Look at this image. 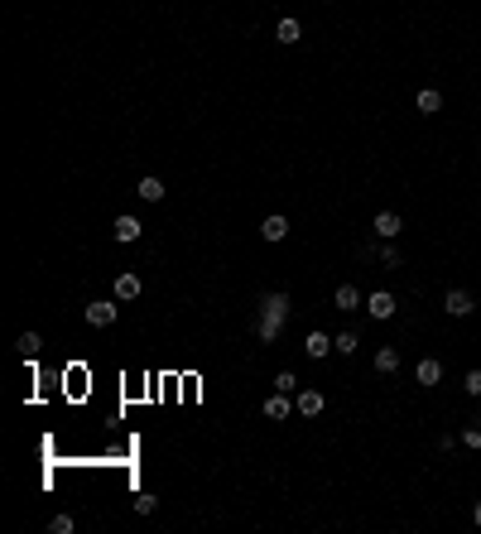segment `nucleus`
<instances>
[{
    "label": "nucleus",
    "instance_id": "f257e3e1",
    "mask_svg": "<svg viewBox=\"0 0 481 534\" xmlns=\"http://www.w3.org/2000/svg\"><path fill=\"white\" fill-rule=\"evenodd\" d=\"M366 313H371L375 322H385V318H395V294L390 289H375L371 298H366Z\"/></svg>",
    "mask_w": 481,
    "mask_h": 534
},
{
    "label": "nucleus",
    "instance_id": "f03ea898",
    "mask_svg": "<svg viewBox=\"0 0 481 534\" xmlns=\"http://www.w3.org/2000/svg\"><path fill=\"white\" fill-rule=\"evenodd\" d=\"M140 294H145V279H140L135 269L116 274V298H121V303H130V298H140Z\"/></svg>",
    "mask_w": 481,
    "mask_h": 534
},
{
    "label": "nucleus",
    "instance_id": "7ed1b4c3",
    "mask_svg": "<svg viewBox=\"0 0 481 534\" xmlns=\"http://www.w3.org/2000/svg\"><path fill=\"white\" fill-rule=\"evenodd\" d=\"M443 308H448L453 318H472V313H477V303H472V294H467V289H448Z\"/></svg>",
    "mask_w": 481,
    "mask_h": 534
},
{
    "label": "nucleus",
    "instance_id": "20e7f679",
    "mask_svg": "<svg viewBox=\"0 0 481 534\" xmlns=\"http://www.w3.org/2000/svg\"><path fill=\"white\" fill-rule=\"evenodd\" d=\"M116 313H121V308H116V303H106V298L87 303V322H92V327H111V322H116Z\"/></svg>",
    "mask_w": 481,
    "mask_h": 534
},
{
    "label": "nucleus",
    "instance_id": "39448f33",
    "mask_svg": "<svg viewBox=\"0 0 481 534\" xmlns=\"http://www.w3.org/2000/svg\"><path fill=\"white\" fill-rule=\"evenodd\" d=\"M111 231H116V241H121V245H130V241H140V231H145V226H140V217H116V226H111Z\"/></svg>",
    "mask_w": 481,
    "mask_h": 534
},
{
    "label": "nucleus",
    "instance_id": "423d86ee",
    "mask_svg": "<svg viewBox=\"0 0 481 534\" xmlns=\"http://www.w3.org/2000/svg\"><path fill=\"white\" fill-rule=\"evenodd\" d=\"M260 313H269V318H289V294H279V289H274V294H265L260 298Z\"/></svg>",
    "mask_w": 481,
    "mask_h": 534
},
{
    "label": "nucleus",
    "instance_id": "0eeeda50",
    "mask_svg": "<svg viewBox=\"0 0 481 534\" xmlns=\"http://www.w3.org/2000/svg\"><path fill=\"white\" fill-rule=\"evenodd\" d=\"M322 390H298V414H303V419H318L322 414Z\"/></svg>",
    "mask_w": 481,
    "mask_h": 534
},
{
    "label": "nucleus",
    "instance_id": "6e6552de",
    "mask_svg": "<svg viewBox=\"0 0 481 534\" xmlns=\"http://www.w3.org/2000/svg\"><path fill=\"white\" fill-rule=\"evenodd\" d=\"M375 236H380V241L400 236V212H375Z\"/></svg>",
    "mask_w": 481,
    "mask_h": 534
},
{
    "label": "nucleus",
    "instance_id": "1a4fd4ad",
    "mask_svg": "<svg viewBox=\"0 0 481 534\" xmlns=\"http://www.w3.org/2000/svg\"><path fill=\"white\" fill-rule=\"evenodd\" d=\"M274 39H279V44H298V39H303V25H298L294 15H284V20L274 25Z\"/></svg>",
    "mask_w": 481,
    "mask_h": 534
},
{
    "label": "nucleus",
    "instance_id": "9d476101",
    "mask_svg": "<svg viewBox=\"0 0 481 534\" xmlns=\"http://www.w3.org/2000/svg\"><path fill=\"white\" fill-rule=\"evenodd\" d=\"M414 380H419V385H438V380H443V366H438L433 356H424V361L414 366Z\"/></svg>",
    "mask_w": 481,
    "mask_h": 534
},
{
    "label": "nucleus",
    "instance_id": "9b49d317",
    "mask_svg": "<svg viewBox=\"0 0 481 534\" xmlns=\"http://www.w3.org/2000/svg\"><path fill=\"white\" fill-rule=\"evenodd\" d=\"M260 236H265L269 245H279V241L289 236V222H284V217H265V226H260Z\"/></svg>",
    "mask_w": 481,
    "mask_h": 534
},
{
    "label": "nucleus",
    "instance_id": "f8f14e48",
    "mask_svg": "<svg viewBox=\"0 0 481 534\" xmlns=\"http://www.w3.org/2000/svg\"><path fill=\"white\" fill-rule=\"evenodd\" d=\"M135 193H140L145 202H164V198H169V193H164V178H154V174H150V178H140V188H135Z\"/></svg>",
    "mask_w": 481,
    "mask_h": 534
},
{
    "label": "nucleus",
    "instance_id": "ddd939ff",
    "mask_svg": "<svg viewBox=\"0 0 481 534\" xmlns=\"http://www.w3.org/2000/svg\"><path fill=\"white\" fill-rule=\"evenodd\" d=\"M303 351H308L313 361H322V356L332 351V337H327V332H308V342H303Z\"/></svg>",
    "mask_w": 481,
    "mask_h": 534
},
{
    "label": "nucleus",
    "instance_id": "4468645a",
    "mask_svg": "<svg viewBox=\"0 0 481 534\" xmlns=\"http://www.w3.org/2000/svg\"><path fill=\"white\" fill-rule=\"evenodd\" d=\"M375 371H380V375H395V371H400V351H395V347H380V351H375Z\"/></svg>",
    "mask_w": 481,
    "mask_h": 534
},
{
    "label": "nucleus",
    "instance_id": "2eb2a0df",
    "mask_svg": "<svg viewBox=\"0 0 481 534\" xmlns=\"http://www.w3.org/2000/svg\"><path fill=\"white\" fill-rule=\"evenodd\" d=\"M265 419H289V395L284 390H274L265 400Z\"/></svg>",
    "mask_w": 481,
    "mask_h": 534
},
{
    "label": "nucleus",
    "instance_id": "dca6fc26",
    "mask_svg": "<svg viewBox=\"0 0 481 534\" xmlns=\"http://www.w3.org/2000/svg\"><path fill=\"white\" fill-rule=\"evenodd\" d=\"M414 107L424 111V116H438V111H443V97H438V92H433V87H424V92H419V97H414Z\"/></svg>",
    "mask_w": 481,
    "mask_h": 534
},
{
    "label": "nucleus",
    "instance_id": "f3484780",
    "mask_svg": "<svg viewBox=\"0 0 481 534\" xmlns=\"http://www.w3.org/2000/svg\"><path fill=\"white\" fill-rule=\"evenodd\" d=\"M337 308H342V313L361 308V289H356V284H337Z\"/></svg>",
    "mask_w": 481,
    "mask_h": 534
},
{
    "label": "nucleus",
    "instance_id": "a211bd4d",
    "mask_svg": "<svg viewBox=\"0 0 481 534\" xmlns=\"http://www.w3.org/2000/svg\"><path fill=\"white\" fill-rule=\"evenodd\" d=\"M279 327H284L279 318H269V313H260V318H255V337H260V342H274V337H279Z\"/></svg>",
    "mask_w": 481,
    "mask_h": 534
},
{
    "label": "nucleus",
    "instance_id": "6ab92c4d",
    "mask_svg": "<svg viewBox=\"0 0 481 534\" xmlns=\"http://www.w3.org/2000/svg\"><path fill=\"white\" fill-rule=\"evenodd\" d=\"M15 347H20V356H39L44 337H39V332H20V342H15Z\"/></svg>",
    "mask_w": 481,
    "mask_h": 534
},
{
    "label": "nucleus",
    "instance_id": "aec40b11",
    "mask_svg": "<svg viewBox=\"0 0 481 534\" xmlns=\"http://www.w3.org/2000/svg\"><path fill=\"white\" fill-rule=\"evenodd\" d=\"M274 390H284V395H298V375H294V371H279V375H274Z\"/></svg>",
    "mask_w": 481,
    "mask_h": 534
},
{
    "label": "nucleus",
    "instance_id": "412c9836",
    "mask_svg": "<svg viewBox=\"0 0 481 534\" xmlns=\"http://www.w3.org/2000/svg\"><path fill=\"white\" fill-rule=\"evenodd\" d=\"M332 347L342 351V356H351V351L361 347V337H356V332H337V342H332Z\"/></svg>",
    "mask_w": 481,
    "mask_h": 534
},
{
    "label": "nucleus",
    "instance_id": "4be33fe9",
    "mask_svg": "<svg viewBox=\"0 0 481 534\" xmlns=\"http://www.w3.org/2000/svg\"><path fill=\"white\" fill-rule=\"evenodd\" d=\"M49 530H54V534H73V530H78V520H73V515H54Z\"/></svg>",
    "mask_w": 481,
    "mask_h": 534
},
{
    "label": "nucleus",
    "instance_id": "5701e85b",
    "mask_svg": "<svg viewBox=\"0 0 481 534\" xmlns=\"http://www.w3.org/2000/svg\"><path fill=\"white\" fill-rule=\"evenodd\" d=\"M462 390H467L472 400H481V366H477V371H467V380H462Z\"/></svg>",
    "mask_w": 481,
    "mask_h": 534
},
{
    "label": "nucleus",
    "instance_id": "b1692460",
    "mask_svg": "<svg viewBox=\"0 0 481 534\" xmlns=\"http://www.w3.org/2000/svg\"><path fill=\"white\" fill-rule=\"evenodd\" d=\"M154 510H159V501H154L150 491H145V496H135V515H154Z\"/></svg>",
    "mask_w": 481,
    "mask_h": 534
},
{
    "label": "nucleus",
    "instance_id": "393cba45",
    "mask_svg": "<svg viewBox=\"0 0 481 534\" xmlns=\"http://www.w3.org/2000/svg\"><path fill=\"white\" fill-rule=\"evenodd\" d=\"M462 443H467V448H481V424L467 428V433H462Z\"/></svg>",
    "mask_w": 481,
    "mask_h": 534
},
{
    "label": "nucleus",
    "instance_id": "a878e982",
    "mask_svg": "<svg viewBox=\"0 0 481 534\" xmlns=\"http://www.w3.org/2000/svg\"><path fill=\"white\" fill-rule=\"evenodd\" d=\"M380 260H385V265H400V250H395V245L385 241V245H380Z\"/></svg>",
    "mask_w": 481,
    "mask_h": 534
},
{
    "label": "nucleus",
    "instance_id": "bb28decb",
    "mask_svg": "<svg viewBox=\"0 0 481 534\" xmlns=\"http://www.w3.org/2000/svg\"><path fill=\"white\" fill-rule=\"evenodd\" d=\"M472 520H477V525H481V501H477V510H472Z\"/></svg>",
    "mask_w": 481,
    "mask_h": 534
}]
</instances>
